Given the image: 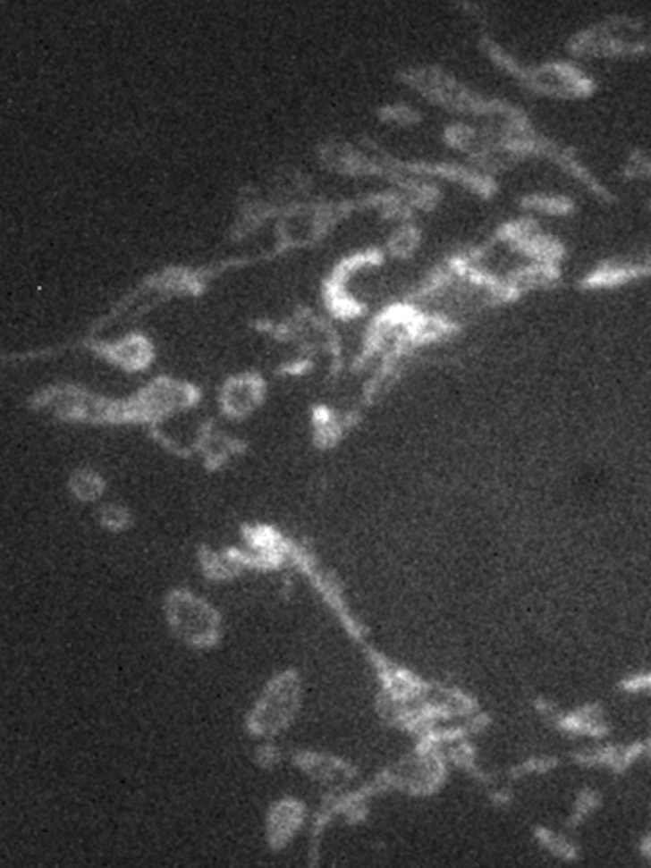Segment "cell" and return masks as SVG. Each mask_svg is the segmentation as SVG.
<instances>
[{"mask_svg": "<svg viewBox=\"0 0 651 868\" xmlns=\"http://www.w3.org/2000/svg\"><path fill=\"white\" fill-rule=\"evenodd\" d=\"M170 622L191 644H207L216 636L217 619L207 604L191 594H176L168 606Z\"/></svg>", "mask_w": 651, "mask_h": 868, "instance_id": "6da1fadb", "label": "cell"}, {"mask_svg": "<svg viewBox=\"0 0 651 868\" xmlns=\"http://www.w3.org/2000/svg\"><path fill=\"white\" fill-rule=\"evenodd\" d=\"M257 385L255 383H245V381L239 379L237 385L229 389L227 395V407L233 409V411L241 413L245 409L253 403L257 397Z\"/></svg>", "mask_w": 651, "mask_h": 868, "instance_id": "7a4b0ae2", "label": "cell"}, {"mask_svg": "<svg viewBox=\"0 0 651 868\" xmlns=\"http://www.w3.org/2000/svg\"><path fill=\"white\" fill-rule=\"evenodd\" d=\"M73 485L75 490H78V495H81L83 500H91L101 492V480L89 472H81L78 478L73 480Z\"/></svg>", "mask_w": 651, "mask_h": 868, "instance_id": "3957f363", "label": "cell"}]
</instances>
